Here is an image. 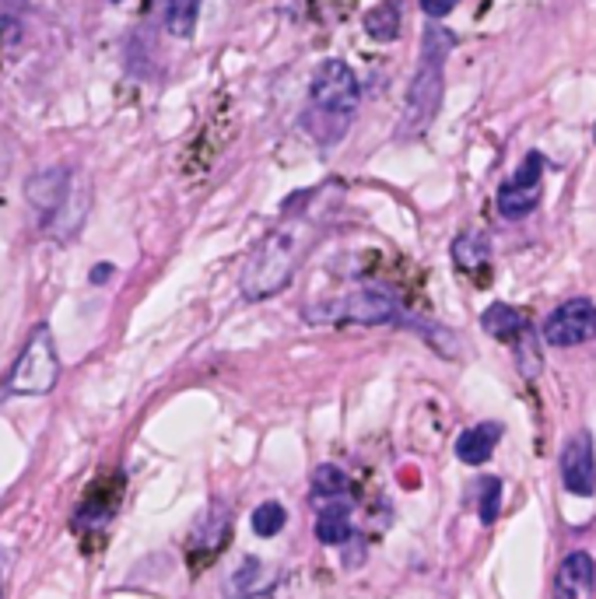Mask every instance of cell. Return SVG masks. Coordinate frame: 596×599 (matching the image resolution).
Instances as JSON below:
<instances>
[{
    "mask_svg": "<svg viewBox=\"0 0 596 599\" xmlns=\"http://www.w3.org/2000/svg\"><path fill=\"white\" fill-rule=\"evenodd\" d=\"M204 0H165V29L176 39H189L197 29Z\"/></svg>",
    "mask_w": 596,
    "mask_h": 599,
    "instance_id": "cell-18",
    "label": "cell"
},
{
    "mask_svg": "<svg viewBox=\"0 0 596 599\" xmlns=\"http://www.w3.org/2000/svg\"><path fill=\"white\" fill-rule=\"evenodd\" d=\"M499 508H502V481L499 477H487V481H481V505H477L481 523L492 526L499 519Z\"/></svg>",
    "mask_w": 596,
    "mask_h": 599,
    "instance_id": "cell-22",
    "label": "cell"
},
{
    "mask_svg": "<svg viewBox=\"0 0 596 599\" xmlns=\"http://www.w3.org/2000/svg\"><path fill=\"white\" fill-rule=\"evenodd\" d=\"M596 337V306L589 298H568L544 319V340L551 348H576Z\"/></svg>",
    "mask_w": 596,
    "mask_h": 599,
    "instance_id": "cell-7",
    "label": "cell"
},
{
    "mask_svg": "<svg viewBox=\"0 0 596 599\" xmlns=\"http://www.w3.org/2000/svg\"><path fill=\"white\" fill-rule=\"evenodd\" d=\"M71 186H74V173H71L68 165H50V168H42V173H35L25 183V197L42 214V225H47L53 214L60 210V204L68 200Z\"/></svg>",
    "mask_w": 596,
    "mask_h": 599,
    "instance_id": "cell-9",
    "label": "cell"
},
{
    "mask_svg": "<svg viewBox=\"0 0 596 599\" xmlns=\"http://www.w3.org/2000/svg\"><path fill=\"white\" fill-rule=\"evenodd\" d=\"M541 179H544V155L541 152H530L520 168H516V176L508 179L502 189H499V214L508 221H520L526 218L530 210H537L541 204Z\"/></svg>",
    "mask_w": 596,
    "mask_h": 599,
    "instance_id": "cell-6",
    "label": "cell"
},
{
    "mask_svg": "<svg viewBox=\"0 0 596 599\" xmlns=\"http://www.w3.org/2000/svg\"><path fill=\"white\" fill-rule=\"evenodd\" d=\"M499 442H502V424H495V421L474 424V427H466V432L456 438V456L466 466H481V463L492 459Z\"/></svg>",
    "mask_w": 596,
    "mask_h": 599,
    "instance_id": "cell-11",
    "label": "cell"
},
{
    "mask_svg": "<svg viewBox=\"0 0 596 599\" xmlns=\"http://www.w3.org/2000/svg\"><path fill=\"white\" fill-rule=\"evenodd\" d=\"M562 484L572 495L589 498L596 490V453L589 432H576L562 448Z\"/></svg>",
    "mask_w": 596,
    "mask_h": 599,
    "instance_id": "cell-8",
    "label": "cell"
},
{
    "mask_svg": "<svg viewBox=\"0 0 596 599\" xmlns=\"http://www.w3.org/2000/svg\"><path fill=\"white\" fill-rule=\"evenodd\" d=\"M113 4H120V0H113Z\"/></svg>",
    "mask_w": 596,
    "mask_h": 599,
    "instance_id": "cell-27",
    "label": "cell"
},
{
    "mask_svg": "<svg viewBox=\"0 0 596 599\" xmlns=\"http://www.w3.org/2000/svg\"><path fill=\"white\" fill-rule=\"evenodd\" d=\"M270 586H274V571L267 565H260L257 558H246L243 568L228 579V596L232 599H264Z\"/></svg>",
    "mask_w": 596,
    "mask_h": 599,
    "instance_id": "cell-13",
    "label": "cell"
},
{
    "mask_svg": "<svg viewBox=\"0 0 596 599\" xmlns=\"http://www.w3.org/2000/svg\"><path fill=\"white\" fill-rule=\"evenodd\" d=\"M302 252H306V242L295 225L274 228L270 235H264L260 246L249 252V260L243 267V295L249 302H260V298L285 291L298 270Z\"/></svg>",
    "mask_w": 596,
    "mask_h": 599,
    "instance_id": "cell-3",
    "label": "cell"
},
{
    "mask_svg": "<svg viewBox=\"0 0 596 599\" xmlns=\"http://www.w3.org/2000/svg\"><path fill=\"white\" fill-rule=\"evenodd\" d=\"M84 214H89V189H84V183L74 176V186H71V194L68 200L60 204V210L53 214V218L47 221V231L53 235V239H71V235L81 228L84 221Z\"/></svg>",
    "mask_w": 596,
    "mask_h": 599,
    "instance_id": "cell-12",
    "label": "cell"
},
{
    "mask_svg": "<svg viewBox=\"0 0 596 599\" xmlns=\"http://www.w3.org/2000/svg\"><path fill=\"white\" fill-rule=\"evenodd\" d=\"M197 533H204V544H189V561H194V565H197V558H201V550H204V561H210V558H215V554L225 547L228 533H232V523H228V516H225L222 508H215L210 516L201 519Z\"/></svg>",
    "mask_w": 596,
    "mask_h": 599,
    "instance_id": "cell-15",
    "label": "cell"
},
{
    "mask_svg": "<svg viewBox=\"0 0 596 599\" xmlns=\"http://www.w3.org/2000/svg\"><path fill=\"white\" fill-rule=\"evenodd\" d=\"M487 260H492V246H487V239L481 231H466L460 235V239L453 242V264L460 270H484Z\"/></svg>",
    "mask_w": 596,
    "mask_h": 599,
    "instance_id": "cell-17",
    "label": "cell"
},
{
    "mask_svg": "<svg viewBox=\"0 0 596 599\" xmlns=\"http://www.w3.org/2000/svg\"><path fill=\"white\" fill-rule=\"evenodd\" d=\"M110 273H113V267H110V264H102V267H95V270H92V281H95V285L110 281Z\"/></svg>",
    "mask_w": 596,
    "mask_h": 599,
    "instance_id": "cell-24",
    "label": "cell"
},
{
    "mask_svg": "<svg viewBox=\"0 0 596 599\" xmlns=\"http://www.w3.org/2000/svg\"><path fill=\"white\" fill-rule=\"evenodd\" d=\"M456 50V35L445 25H429L421 39V56L408 84V102L397 126V137H421L435 123L445 92V60Z\"/></svg>",
    "mask_w": 596,
    "mask_h": 599,
    "instance_id": "cell-1",
    "label": "cell"
},
{
    "mask_svg": "<svg viewBox=\"0 0 596 599\" xmlns=\"http://www.w3.org/2000/svg\"><path fill=\"white\" fill-rule=\"evenodd\" d=\"M596 592V565L586 550L568 554L555 575V599H593Z\"/></svg>",
    "mask_w": 596,
    "mask_h": 599,
    "instance_id": "cell-10",
    "label": "cell"
},
{
    "mask_svg": "<svg viewBox=\"0 0 596 599\" xmlns=\"http://www.w3.org/2000/svg\"><path fill=\"white\" fill-rule=\"evenodd\" d=\"M400 25H403V8L397 0H382L366 14V35L376 42H393L400 39Z\"/></svg>",
    "mask_w": 596,
    "mask_h": 599,
    "instance_id": "cell-16",
    "label": "cell"
},
{
    "mask_svg": "<svg viewBox=\"0 0 596 599\" xmlns=\"http://www.w3.org/2000/svg\"><path fill=\"white\" fill-rule=\"evenodd\" d=\"M351 537V523H348V508H323L316 519V540L327 547H340Z\"/></svg>",
    "mask_w": 596,
    "mask_h": 599,
    "instance_id": "cell-19",
    "label": "cell"
},
{
    "mask_svg": "<svg viewBox=\"0 0 596 599\" xmlns=\"http://www.w3.org/2000/svg\"><path fill=\"white\" fill-rule=\"evenodd\" d=\"M418 4H421V11L429 14L432 21H442L445 14H453V11H456L460 0H418Z\"/></svg>",
    "mask_w": 596,
    "mask_h": 599,
    "instance_id": "cell-23",
    "label": "cell"
},
{
    "mask_svg": "<svg viewBox=\"0 0 596 599\" xmlns=\"http://www.w3.org/2000/svg\"><path fill=\"white\" fill-rule=\"evenodd\" d=\"M481 327L487 337H495V340H505V344H513V340H520L526 333V319L520 309L513 306H505V302H495V306H487L484 316H481Z\"/></svg>",
    "mask_w": 596,
    "mask_h": 599,
    "instance_id": "cell-14",
    "label": "cell"
},
{
    "mask_svg": "<svg viewBox=\"0 0 596 599\" xmlns=\"http://www.w3.org/2000/svg\"><path fill=\"white\" fill-rule=\"evenodd\" d=\"M312 495H319V498H340V495H348L345 469H337V466H330V463L316 466V469H312Z\"/></svg>",
    "mask_w": 596,
    "mask_h": 599,
    "instance_id": "cell-20",
    "label": "cell"
},
{
    "mask_svg": "<svg viewBox=\"0 0 596 599\" xmlns=\"http://www.w3.org/2000/svg\"><path fill=\"white\" fill-rule=\"evenodd\" d=\"M0 599H4V582H0Z\"/></svg>",
    "mask_w": 596,
    "mask_h": 599,
    "instance_id": "cell-25",
    "label": "cell"
},
{
    "mask_svg": "<svg viewBox=\"0 0 596 599\" xmlns=\"http://www.w3.org/2000/svg\"><path fill=\"white\" fill-rule=\"evenodd\" d=\"M593 141H596V131H593Z\"/></svg>",
    "mask_w": 596,
    "mask_h": 599,
    "instance_id": "cell-26",
    "label": "cell"
},
{
    "mask_svg": "<svg viewBox=\"0 0 596 599\" xmlns=\"http://www.w3.org/2000/svg\"><path fill=\"white\" fill-rule=\"evenodd\" d=\"M309 323H358V327H382L400 316V302L387 288H358L337 302L309 309Z\"/></svg>",
    "mask_w": 596,
    "mask_h": 599,
    "instance_id": "cell-5",
    "label": "cell"
},
{
    "mask_svg": "<svg viewBox=\"0 0 596 599\" xmlns=\"http://www.w3.org/2000/svg\"><path fill=\"white\" fill-rule=\"evenodd\" d=\"M60 379V354H56V340L50 333V327L42 323L32 330L25 351L18 354L14 369L8 375V393L18 396H42L56 386Z\"/></svg>",
    "mask_w": 596,
    "mask_h": 599,
    "instance_id": "cell-4",
    "label": "cell"
},
{
    "mask_svg": "<svg viewBox=\"0 0 596 599\" xmlns=\"http://www.w3.org/2000/svg\"><path fill=\"white\" fill-rule=\"evenodd\" d=\"M358 105H361V84L348 63L337 56L319 63L309 84V113H316V123H306L316 134V141L337 144L345 137L348 123L354 120Z\"/></svg>",
    "mask_w": 596,
    "mask_h": 599,
    "instance_id": "cell-2",
    "label": "cell"
},
{
    "mask_svg": "<svg viewBox=\"0 0 596 599\" xmlns=\"http://www.w3.org/2000/svg\"><path fill=\"white\" fill-rule=\"evenodd\" d=\"M285 523H288V512L278 502H264L253 512V533H257V537H278Z\"/></svg>",
    "mask_w": 596,
    "mask_h": 599,
    "instance_id": "cell-21",
    "label": "cell"
}]
</instances>
